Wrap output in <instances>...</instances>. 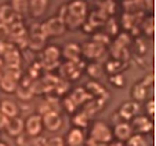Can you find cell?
I'll return each instance as SVG.
<instances>
[{"mask_svg": "<svg viewBox=\"0 0 156 146\" xmlns=\"http://www.w3.org/2000/svg\"><path fill=\"white\" fill-rule=\"evenodd\" d=\"M112 134L115 135L119 142H127L133 135L131 124H129L127 121H124V123H118L115 126V130H113Z\"/></svg>", "mask_w": 156, "mask_h": 146, "instance_id": "cell-16", "label": "cell"}, {"mask_svg": "<svg viewBox=\"0 0 156 146\" xmlns=\"http://www.w3.org/2000/svg\"><path fill=\"white\" fill-rule=\"evenodd\" d=\"M86 90H88L87 92H90V96H95L98 99H104L105 101L108 98V92L106 90L102 87V84H100L98 82H90L86 85Z\"/></svg>", "mask_w": 156, "mask_h": 146, "instance_id": "cell-21", "label": "cell"}, {"mask_svg": "<svg viewBox=\"0 0 156 146\" xmlns=\"http://www.w3.org/2000/svg\"><path fill=\"white\" fill-rule=\"evenodd\" d=\"M105 25H106V32H108L106 35H108V36L118 35L119 28H118V22H116L115 18H108V19H106V22H105Z\"/></svg>", "mask_w": 156, "mask_h": 146, "instance_id": "cell-33", "label": "cell"}, {"mask_svg": "<svg viewBox=\"0 0 156 146\" xmlns=\"http://www.w3.org/2000/svg\"><path fill=\"white\" fill-rule=\"evenodd\" d=\"M155 99H149L148 101V103H147V106H145V108H147V114H148V117H153L155 116Z\"/></svg>", "mask_w": 156, "mask_h": 146, "instance_id": "cell-40", "label": "cell"}, {"mask_svg": "<svg viewBox=\"0 0 156 146\" xmlns=\"http://www.w3.org/2000/svg\"><path fill=\"white\" fill-rule=\"evenodd\" d=\"M106 19H108V17H106V15L104 14L101 10H95V11H93L91 14L88 15L87 23H88V25H91L94 29H97V28L105 25Z\"/></svg>", "mask_w": 156, "mask_h": 146, "instance_id": "cell-23", "label": "cell"}, {"mask_svg": "<svg viewBox=\"0 0 156 146\" xmlns=\"http://www.w3.org/2000/svg\"><path fill=\"white\" fill-rule=\"evenodd\" d=\"M109 82H111V84L116 85V87H123L124 85V77H123L122 73H118V75H111Z\"/></svg>", "mask_w": 156, "mask_h": 146, "instance_id": "cell-36", "label": "cell"}, {"mask_svg": "<svg viewBox=\"0 0 156 146\" xmlns=\"http://www.w3.org/2000/svg\"><path fill=\"white\" fill-rule=\"evenodd\" d=\"M122 62L123 61H119V59H112V61H109L108 64H106V70H108V73H111V75H118V73H120Z\"/></svg>", "mask_w": 156, "mask_h": 146, "instance_id": "cell-32", "label": "cell"}, {"mask_svg": "<svg viewBox=\"0 0 156 146\" xmlns=\"http://www.w3.org/2000/svg\"><path fill=\"white\" fill-rule=\"evenodd\" d=\"M11 46H12V43H10V41H7V40H2V39H0V58L6 54V51L9 50Z\"/></svg>", "mask_w": 156, "mask_h": 146, "instance_id": "cell-42", "label": "cell"}, {"mask_svg": "<svg viewBox=\"0 0 156 146\" xmlns=\"http://www.w3.org/2000/svg\"><path fill=\"white\" fill-rule=\"evenodd\" d=\"M28 32H27V28H25L24 22L22 21H15V22H12L11 25H9V40L10 37L12 39V41H15L17 39H21L24 37V36H27Z\"/></svg>", "mask_w": 156, "mask_h": 146, "instance_id": "cell-19", "label": "cell"}, {"mask_svg": "<svg viewBox=\"0 0 156 146\" xmlns=\"http://www.w3.org/2000/svg\"><path fill=\"white\" fill-rule=\"evenodd\" d=\"M127 146H148V143L144 139V137L137 134V135H131V138L127 141Z\"/></svg>", "mask_w": 156, "mask_h": 146, "instance_id": "cell-34", "label": "cell"}, {"mask_svg": "<svg viewBox=\"0 0 156 146\" xmlns=\"http://www.w3.org/2000/svg\"><path fill=\"white\" fill-rule=\"evenodd\" d=\"M87 146H108V143H104V142H101V141L88 138L87 139Z\"/></svg>", "mask_w": 156, "mask_h": 146, "instance_id": "cell-43", "label": "cell"}, {"mask_svg": "<svg viewBox=\"0 0 156 146\" xmlns=\"http://www.w3.org/2000/svg\"><path fill=\"white\" fill-rule=\"evenodd\" d=\"M7 121H9V119H7V117L4 116L2 112H0V130H4V128H6Z\"/></svg>", "mask_w": 156, "mask_h": 146, "instance_id": "cell-44", "label": "cell"}, {"mask_svg": "<svg viewBox=\"0 0 156 146\" xmlns=\"http://www.w3.org/2000/svg\"><path fill=\"white\" fill-rule=\"evenodd\" d=\"M41 123L47 131L55 132L62 127V117L58 110H53L41 116Z\"/></svg>", "mask_w": 156, "mask_h": 146, "instance_id": "cell-6", "label": "cell"}, {"mask_svg": "<svg viewBox=\"0 0 156 146\" xmlns=\"http://www.w3.org/2000/svg\"><path fill=\"white\" fill-rule=\"evenodd\" d=\"M104 70H105L104 66L101 64H98V62H91V64L87 66V73L93 79H101L104 75Z\"/></svg>", "mask_w": 156, "mask_h": 146, "instance_id": "cell-26", "label": "cell"}, {"mask_svg": "<svg viewBox=\"0 0 156 146\" xmlns=\"http://www.w3.org/2000/svg\"><path fill=\"white\" fill-rule=\"evenodd\" d=\"M61 54L65 57V59L68 62L77 64L80 61V55H82V47L76 43H66L64 46V50H62Z\"/></svg>", "mask_w": 156, "mask_h": 146, "instance_id": "cell-9", "label": "cell"}, {"mask_svg": "<svg viewBox=\"0 0 156 146\" xmlns=\"http://www.w3.org/2000/svg\"><path fill=\"white\" fill-rule=\"evenodd\" d=\"M47 7H48L47 0H32V2H28V10H29L30 15L35 18L41 17L46 12Z\"/></svg>", "mask_w": 156, "mask_h": 146, "instance_id": "cell-18", "label": "cell"}, {"mask_svg": "<svg viewBox=\"0 0 156 146\" xmlns=\"http://www.w3.org/2000/svg\"><path fill=\"white\" fill-rule=\"evenodd\" d=\"M6 75V64H4V61L2 58H0V79Z\"/></svg>", "mask_w": 156, "mask_h": 146, "instance_id": "cell-45", "label": "cell"}, {"mask_svg": "<svg viewBox=\"0 0 156 146\" xmlns=\"http://www.w3.org/2000/svg\"><path fill=\"white\" fill-rule=\"evenodd\" d=\"M142 32L148 36V37H152L155 35V18L149 17L142 22Z\"/></svg>", "mask_w": 156, "mask_h": 146, "instance_id": "cell-31", "label": "cell"}, {"mask_svg": "<svg viewBox=\"0 0 156 146\" xmlns=\"http://www.w3.org/2000/svg\"><path fill=\"white\" fill-rule=\"evenodd\" d=\"M80 47H82V54L88 59H100L105 54V47L94 43V41L86 43Z\"/></svg>", "mask_w": 156, "mask_h": 146, "instance_id": "cell-8", "label": "cell"}, {"mask_svg": "<svg viewBox=\"0 0 156 146\" xmlns=\"http://www.w3.org/2000/svg\"><path fill=\"white\" fill-rule=\"evenodd\" d=\"M147 92H148V88L142 84L141 82L137 83L134 87H133V96H134V99L137 101H142L145 99V96H147Z\"/></svg>", "mask_w": 156, "mask_h": 146, "instance_id": "cell-28", "label": "cell"}, {"mask_svg": "<svg viewBox=\"0 0 156 146\" xmlns=\"http://www.w3.org/2000/svg\"><path fill=\"white\" fill-rule=\"evenodd\" d=\"M7 131V134L10 135V137H20L22 132L25 131V123L24 120L21 119V117H12V119H9V121H7V126L6 128H4Z\"/></svg>", "mask_w": 156, "mask_h": 146, "instance_id": "cell-10", "label": "cell"}, {"mask_svg": "<svg viewBox=\"0 0 156 146\" xmlns=\"http://www.w3.org/2000/svg\"><path fill=\"white\" fill-rule=\"evenodd\" d=\"M138 110H140L138 102H136V101H129V102H124L123 105L120 106V109H119V116L123 120L129 121V120L134 119V117L137 116Z\"/></svg>", "mask_w": 156, "mask_h": 146, "instance_id": "cell-12", "label": "cell"}, {"mask_svg": "<svg viewBox=\"0 0 156 146\" xmlns=\"http://www.w3.org/2000/svg\"><path fill=\"white\" fill-rule=\"evenodd\" d=\"M68 12L75 18H79V19H87V4L82 0H76V2H72L66 6Z\"/></svg>", "mask_w": 156, "mask_h": 146, "instance_id": "cell-13", "label": "cell"}, {"mask_svg": "<svg viewBox=\"0 0 156 146\" xmlns=\"http://www.w3.org/2000/svg\"><path fill=\"white\" fill-rule=\"evenodd\" d=\"M98 10H101V11H102L106 17H109V15H112L113 12H115L116 4H115V2H112V0L100 2V3H98Z\"/></svg>", "mask_w": 156, "mask_h": 146, "instance_id": "cell-30", "label": "cell"}, {"mask_svg": "<svg viewBox=\"0 0 156 146\" xmlns=\"http://www.w3.org/2000/svg\"><path fill=\"white\" fill-rule=\"evenodd\" d=\"M41 25V30H43L44 36L46 37H50V36H61L65 33L66 26L65 23L62 22V19L59 17H54L47 19L46 22L40 23Z\"/></svg>", "mask_w": 156, "mask_h": 146, "instance_id": "cell-4", "label": "cell"}, {"mask_svg": "<svg viewBox=\"0 0 156 146\" xmlns=\"http://www.w3.org/2000/svg\"><path fill=\"white\" fill-rule=\"evenodd\" d=\"M10 6L12 7L14 12L18 15V17L22 14H27V11H28V2L27 0H12Z\"/></svg>", "mask_w": 156, "mask_h": 146, "instance_id": "cell-27", "label": "cell"}, {"mask_svg": "<svg viewBox=\"0 0 156 146\" xmlns=\"http://www.w3.org/2000/svg\"><path fill=\"white\" fill-rule=\"evenodd\" d=\"M24 123H25V131H27L28 137L30 138L40 137L41 131H43V123H41L40 114H32V116H29L25 120Z\"/></svg>", "mask_w": 156, "mask_h": 146, "instance_id": "cell-7", "label": "cell"}, {"mask_svg": "<svg viewBox=\"0 0 156 146\" xmlns=\"http://www.w3.org/2000/svg\"><path fill=\"white\" fill-rule=\"evenodd\" d=\"M88 120H90V117H88L84 112H82V113H76L73 117H72V121H73V124L76 126V128H80V130L87 127Z\"/></svg>", "mask_w": 156, "mask_h": 146, "instance_id": "cell-29", "label": "cell"}, {"mask_svg": "<svg viewBox=\"0 0 156 146\" xmlns=\"http://www.w3.org/2000/svg\"><path fill=\"white\" fill-rule=\"evenodd\" d=\"M59 58H61V50L58 46H47L41 50L40 62L41 68L46 70H53L55 66L59 65Z\"/></svg>", "mask_w": 156, "mask_h": 146, "instance_id": "cell-1", "label": "cell"}, {"mask_svg": "<svg viewBox=\"0 0 156 146\" xmlns=\"http://www.w3.org/2000/svg\"><path fill=\"white\" fill-rule=\"evenodd\" d=\"M76 103L73 102V101L71 99V96H68V98H65V101H64V108L66 109V110L69 112V113H72V112L76 109Z\"/></svg>", "mask_w": 156, "mask_h": 146, "instance_id": "cell-39", "label": "cell"}, {"mask_svg": "<svg viewBox=\"0 0 156 146\" xmlns=\"http://www.w3.org/2000/svg\"><path fill=\"white\" fill-rule=\"evenodd\" d=\"M30 142H32V138L28 137V135L21 134L20 137H17V143H18V146H30Z\"/></svg>", "mask_w": 156, "mask_h": 146, "instance_id": "cell-37", "label": "cell"}, {"mask_svg": "<svg viewBox=\"0 0 156 146\" xmlns=\"http://www.w3.org/2000/svg\"><path fill=\"white\" fill-rule=\"evenodd\" d=\"M69 96H71V99L73 101L76 105L83 103L86 99H90V98H91V96H90V94H87V90H86L84 87H77Z\"/></svg>", "mask_w": 156, "mask_h": 146, "instance_id": "cell-24", "label": "cell"}, {"mask_svg": "<svg viewBox=\"0 0 156 146\" xmlns=\"http://www.w3.org/2000/svg\"><path fill=\"white\" fill-rule=\"evenodd\" d=\"M18 83L20 82H15V80H12L11 77L9 76H3L2 79H0V88L3 91H6V92H15L17 91V87H18Z\"/></svg>", "mask_w": 156, "mask_h": 146, "instance_id": "cell-25", "label": "cell"}, {"mask_svg": "<svg viewBox=\"0 0 156 146\" xmlns=\"http://www.w3.org/2000/svg\"><path fill=\"white\" fill-rule=\"evenodd\" d=\"M131 128L142 134H148L153 130V123L148 116H136L133 119Z\"/></svg>", "mask_w": 156, "mask_h": 146, "instance_id": "cell-11", "label": "cell"}, {"mask_svg": "<svg viewBox=\"0 0 156 146\" xmlns=\"http://www.w3.org/2000/svg\"><path fill=\"white\" fill-rule=\"evenodd\" d=\"M48 146H65V141L59 137H53L50 139H47Z\"/></svg>", "mask_w": 156, "mask_h": 146, "instance_id": "cell-38", "label": "cell"}, {"mask_svg": "<svg viewBox=\"0 0 156 146\" xmlns=\"http://www.w3.org/2000/svg\"><path fill=\"white\" fill-rule=\"evenodd\" d=\"M0 112L7 117V119H12V117L18 116V112H20V108L18 105L11 99H3L0 102Z\"/></svg>", "mask_w": 156, "mask_h": 146, "instance_id": "cell-20", "label": "cell"}, {"mask_svg": "<svg viewBox=\"0 0 156 146\" xmlns=\"http://www.w3.org/2000/svg\"><path fill=\"white\" fill-rule=\"evenodd\" d=\"M90 138L101 141V142L109 145V143L112 142L113 134H112V130L109 128V126L106 123H104V121H95L94 126L91 127V131H90Z\"/></svg>", "mask_w": 156, "mask_h": 146, "instance_id": "cell-5", "label": "cell"}, {"mask_svg": "<svg viewBox=\"0 0 156 146\" xmlns=\"http://www.w3.org/2000/svg\"><path fill=\"white\" fill-rule=\"evenodd\" d=\"M46 39L47 37L44 36L40 23H33L28 35V47L33 51H41L44 48Z\"/></svg>", "mask_w": 156, "mask_h": 146, "instance_id": "cell-2", "label": "cell"}, {"mask_svg": "<svg viewBox=\"0 0 156 146\" xmlns=\"http://www.w3.org/2000/svg\"><path fill=\"white\" fill-rule=\"evenodd\" d=\"M83 141H84V132L76 127H73L66 135V146H80Z\"/></svg>", "mask_w": 156, "mask_h": 146, "instance_id": "cell-22", "label": "cell"}, {"mask_svg": "<svg viewBox=\"0 0 156 146\" xmlns=\"http://www.w3.org/2000/svg\"><path fill=\"white\" fill-rule=\"evenodd\" d=\"M30 146H48V145H47V139H46V138H43V137L32 138Z\"/></svg>", "mask_w": 156, "mask_h": 146, "instance_id": "cell-41", "label": "cell"}, {"mask_svg": "<svg viewBox=\"0 0 156 146\" xmlns=\"http://www.w3.org/2000/svg\"><path fill=\"white\" fill-rule=\"evenodd\" d=\"M83 66H84V64L82 62V59H80L77 64L65 61L62 65H59V75H61L62 80L71 82V80H75L80 76V73H82V70H83Z\"/></svg>", "mask_w": 156, "mask_h": 146, "instance_id": "cell-3", "label": "cell"}, {"mask_svg": "<svg viewBox=\"0 0 156 146\" xmlns=\"http://www.w3.org/2000/svg\"><path fill=\"white\" fill-rule=\"evenodd\" d=\"M15 92H17L18 98H21L22 101L30 99L33 96V80L27 77V79H24L21 83H18V87Z\"/></svg>", "mask_w": 156, "mask_h": 146, "instance_id": "cell-15", "label": "cell"}, {"mask_svg": "<svg viewBox=\"0 0 156 146\" xmlns=\"http://www.w3.org/2000/svg\"><path fill=\"white\" fill-rule=\"evenodd\" d=\"M91 41H94V43L101 44V46L105 47L106 44H108L109 41H111V39H109V36H108V35H104V33H95Z\"/></svg>", "mask_w": 156, "mask_h": 146, "instance_id": "cell-35", "label": "cell"}, {"mask_svg": "<svg viewBox=\"0 0 156 146\" xmlns=\"http://www.w3.org/2000/svg\"><path fill=\"white\" fill-rule=\"evenodd\" d=\"M2 59L4 61L6 66H14V68H21V62H22L21 61L22 58H21L20 50H18L14 44L6 51V54L2 57Z\"/></svg>", "mask_w": 156, "mask_h": 146, "instance_id": "cell-14", "label": "cell"}, {"mask_svg": "<svg viewBox=\"0 0 156 146\" xmlns=\"http://www.w3.org/2000/svg\"><path fill=\"white\" fill-rule=\"evenodd\" d=\"M15 21H20V17L14 12L12 7L10 4H3V6H0V23L2 25H11L12 22Z\"/></svg>", "mask_w": 156, "mask_h": 146, "instance_id": "cell-17", "label": "cell"}]
</instances>
